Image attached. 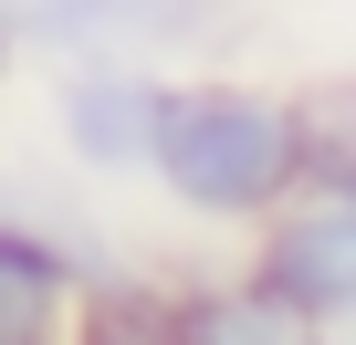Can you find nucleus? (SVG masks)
Masks as SVG:
<instances>
[{
    "instance_id": "obj_3",
    "label": "nucleus",
    "mask_w": 356,
    "mask_h": 345,
    "mask_svg": "<svg viewBox=\"0 0 356 345\" xmlns=\"http://www.w3.org/2000/svg\"><path fill=\"white\" fill-rule=\"evenodd\" d=\"M157 94H168V84L126 74L115 53H84V63L63 74V146H74L84 167H147V146H157Z\"/></svg>"
},
{
    "instance_id": "obj_2",
    "label": "nucleus",
    "mask_w": 356,
    "mask_h": 345,
    "mask_svg": "<svg viewBox=\"0 0 356 345\" xmlns=\"http://www.w3.org/2000/svg\"><path fill=\"white\" fill-rule=\"evenodd\" d=\"M252 283H273V293L304 303L314 324H346V314H356V178H335V189H293V199L262 220Z\"/></svg>"
},
{
    "instance_id": "obj_5",
    "label": "nucleus",
    "mask_w": 356,
    "mask_h": 345,
    "mask_svg": "<svg viewBox=\"0 0 356 345\" xmlns=\"http://www.w3.org/2000/svg\"><path fill=\"white\" fill-rule=\"evenodd\" d=\"M168 335L178 345H325V324L304 303H283L273 283H200V293H168Z\"/></svg>"
},
{
    "instance_id": "obj_1",
    "label": "nucleus",
    "mask_w": 356,
    "mask_h": 345,
    "mask_svg": "<svg viewBox=\"0 0 356 345\" xmlns=\"http://www.w3.org/2000/svg\"><path fill=\"white\" fill-rule=\"evenodd\" d=\"M147 167L200 220H273L304 189V105L262 84H168Z\"/></svg>"
},
{
    "instance_id": "obj_6",
    "label": "nucleus",
    "mask_w": 356,
    "mask_h": 345,
    "mask_svg": "<svg viewBox=\"0 0 356 345\" xmlns=\"http://www.w3.org/2000/svg\"><path fill=\"white\" fill-rule=\"evenodd\" d=\"M0 22L32 42H63V53H115V42L189 32V0H0Z\"/></svg>"
},
{
    "instance_id": "obj_4",
    "label": "nucleus",
    "mask_w": 356,
    "mask_h": 345,
    "mask_svg": "<svg viewBox=\"0 0 356 345\" xmlns=\"http://www.w3.org/2000/svg\"><path fill=\"white\" fill-rule=\"evenodd\" d=\"M84 324V272L22 230V220H0V345H74Z\"/></svg>"
}]
</instances>
